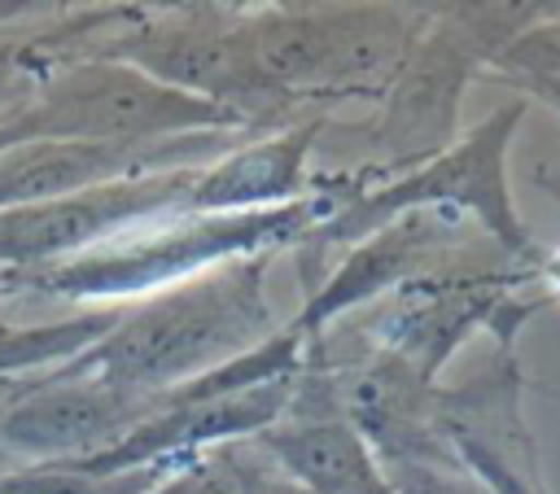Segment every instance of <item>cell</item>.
Here are the masks:
<instances>
[{
  "label": "cell",
  "instance_id": "6da1fadb",
  "mask_svg": "<svg viewBox=\"0 0 560 494\" xmlns=\"http://www.w3.org/2000/svg\"><path fill=\"white\" fill-rule=\"evenodd\" d=\"M258 271L262 258H245L219 280L158 297L131 319H118L61 376L136 389V385H171L197 367H219V358L223 363L241 358V345L267 332Z\"/></svg>",
  "mask_w": 560,
  "mask_h": 494
},
{
  "label": "cell",
  "instance_id": "7a4b0ae2",
  "mask_svg": "<svg viewBox=\"0 0 560 494\" xmlns=\"http://www.w3.org/2000/svg\"><path fill=\"white\" fill-rule=\"evenodd\" d=\"M306 210H236V214H201L192 223L158 227L153 236H136L122 249H96L88 258H74L57 267L44 284L70 297H109V293H136L153 284H171L214 258L228 254H254L258 245L284 236L298 227Z\"/></svg>",
  "mask_w": 560,
  "mask_h": 494
},
{
  "label": "cell",
  "instance_id": "3957f363",
  "mask_svg": "<svg viewBox=\"0 0 560 494\" xmlns=\"http://www.w3.org/2000/svg\"><path fill=\"white\" fill-rule=\"evenodd\" d=\"M188 179H114L70 197L0 210V262H39L109 236L118 223H136L149 210L175 201Z\"/></svg>",
  "mask_w": 560,
  "mask_h": 494
},
{
  "label": "cell",
  "instance_id": "277c9868",
  "mask_svg": "<svg viewBox=\"0 0 560 494\" xmlns=\"http://www.w3.org/2000/svg\"><path fill=\"white\" fill-rule=\"evenodd\" d=\"M136 424V407L114 385L57 376L52 389H39L4 420V442L31 459H88L114 446Z\"/></svg>",
  "mask_w": 560,
  "mask_h": 494
},
{
  "label": "cell",
  "instance_id": "5b68a950",
  "mask_svg": "<svg viewBox=\"0 0 560 494\" xmlns=\"http://www.w3.org/2000/svg\"><path fill=\"white\" fill-rule=\"evenodd\" d=\"M149 157L136 153V140H61L39 144L0 166V210L35 205L52 197H70L83 188L114 184V175H131Z\"/></svg>",
  "mask_w": 560,
  "mask_h": 494
},
{
  "label": "cell",
  "instance_id": "8992f818",
  "mask_svg": "<svg viewBox=\"0 0 560 494\" xmlns=\"http://www.w3.org/2000/svg\"><path fill=\"white\" fill-rule=\"evenodd\" d=\"M262 442L280 459V468L302 481V494H394L368 459L363 437L341 420L267 433Z\"/></svg>",
  "mask_w": 560,
  "mask_h": 494
},
{
  "label": "cell",
  "instance_id": "52a82bcc",
  "mask_svg": "<svg viewBox=\"0 0 560 494\" xmlns=\"http://www.w3.org/2000/svg\"><path fill=\"white\" fill-rule=\"evenodd\" d=\"M302 149H306V136L245 149L232 162H223L219 170L188 184V205L210 210V214H236L241 205H254L262 197H280L293 188V179L302 170Z\"/></svg>",
  "mask_w": 560,
  "mask_h": 494
},
{
  "label": "cell",
  "instance_id": "ba28073f",
  "mask_svg": "<svg viewBox=\"0 0 560 494\" xmlns=\"http://www.w3.org/2000/svg\"><path fill=\"white\" fill-rule=\"evenodd\" d=\"M114 324H118L114 315H92V319H74V324L0 332V372L31 367V363H52V358H79V350L96 345Z\"/></svg>",
  "mask_w": 560,
  "mask_h": 494
},
{
  "label": "cell",
  "instance_id": "9c48e42d",
  "mask_svg": "<svg viewBox=\"0 0 560 494\" xmlns=\"http://www.w3.org/2000/svg\"><path fill=\"white\" fill-rule=\"evenodd\" d=\"M158 463L149 468H131V472H114V477H96V472H79V468H35L26 477H13L0 485V494H153L158 490Z\"/></svg>",
  "mask_w": 560,
  "mask_h": 494
},
{
  "label": "cell",
  "instance_id": "30bf717a",
  "mask_svg": "<svg viewBox=\"0 0 560 494\" xmlns=\"http://www.w3.org/2000/svg\"><path fill=\"white\" fill-rule=\"evenodd\" d=\"M153 494H284V490L236 455H210V459H192Z\"/></svg>",
  "mask_w": 560,
  "mask_h": 494
}]
</instances>
